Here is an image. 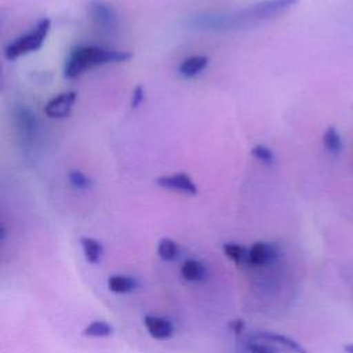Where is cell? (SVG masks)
Listing matches in <instances>:
<instances>
[{"mask_svg":"<svg viewBox=\"0 0 353 353\" xmlns=\"http://www.w3.org/2000/svg\"><path fill=\"white\" fill-rule=\"evenodd\" d=\"M298 3L299 0H261L250 7L233 12L197 15L192 19V25L199 29L210 30L244 29L255 23L277 18L294 8Z\"/></svg>","mask_w":353,"mask_h":353,"instance_id":"6da1fadb","label":"cell"},{"mask_svg":"<svg viewBox=\"0 0 353 353\" xmlns=\"http://www.w3.org/2000/svg\"><path fill=\"white\" fill-rule=\"evenodd\" d=\"M134 55L130 51L112 50L99 46H79L68 55L63 66V76L72 80L95 66L127 62Z\"/></svg>","mask_w":353,"mask_h":353,"instance_id":"7a4b0ae2","label":"cell"},{"mask_svg":"<svg viewBox=\"0 0 353 353\" xmlns=\"http://www.w3.org/2000/svg\"><path fill=\"white\" fill-rule=\"evenodd\" d=\"M237 339V353H309L296 341L273 331L245 332Z\"/></svg>","mask_w":353,"mask_h":353,"instance_id":"3957f363","label":"cell"},{"mask_svg":"<svg viewBox=\"0 0 353 353\" xmlns=\"http://www.w3.org/2000/svg\"><path fill=\"white\" fill-rule=\"evenodd\" d=\"M51 30V19L44 17L26 33L18 36L15 40L8 43L4 48V57L8 61H14L22 55L37 51L46 41Z\"/></svg>","mask_w":353,"mask_h":353,"instance_id":"277c9868","label":"cell"},{"mask_svg":"<svg viewBox=\"0 0 353 353\" xmlns=\"http://www.w3.org/2000/svg\"><path fill=\"white\" fill-rule=\"evenodd\" d=\"M87 11L92 22L106 33L119 30V15L112 4L103 0H91L87 4Z\"/></svg>","mask_w":353,"mask_h":353,"instance_id":"5b68a950","label":"cell"},{"mask_svg":"<svg viewBox=\"0 0 353 353\" xmlns=\"http://www.w3.org/2000/svg\"><path fill=\"white\" fill-rule=\"evenodd\" d=\"M14 121L15 128L18 131V137L22 141L23 146H30L34 143L39 131V123L36 114L25 105L18 106L14 110Z\"/></svg>","mask_w":353,"mask_h":353,"instance_id":"8992f818","label":"cell"},{"mask_svg":"<svg viewBox=\"0 0 353 353\" xmlns=\"http://www.w3.org/2000/svg\"><path fill=\"white\" fill-rule=\"evenodd\" d=\"M77 99V92L76 91H65L54 98H51L46 105H44V114L50 119H65L70 114L74 102Z\"/></svg>","mask_w":353,"mask_h":353,"instance_id":"52a82bcc","label":"cell"},{"mask_svg":"<svg viewBox=\"0 0 353 353\" xmlns=\"http://www.w3.org/2000/svg\"><path fill=\"white\" fill-rule=\"evenodd\" d=\"M279 247L269 241H255L248 247V265L266 266L279 258Z\"/></svg>","mask_w":353,"mask_h":353,"instance_id":"ba28073f","label":"cell"},{"mask_svg":"<svg viewBox=\"0 0 353 353\" xmlns=\"http://www.w3.org/2000/svg\"><path fill=\"white\" fill-rule=\"evenodd\" d=\"M156 183L163 189L179 192V193L189 194V196H196L199 192L194 181L185 172L161 175L156 179Z\"/></svg>","mask_w":353,"mask_h":353,"instance_id":"9c48e42d","label":"cell"},{"mask_svg":"<svg viewBox=\"0 0 353 353\" xmlns=\"http://www.w3.org/2000/svg\"><path fill=\"white\" fill-rule=\"evenodd\" d=\"M143 325L149 335L159 341H167L174 335V325L172 323L157 314H146L143 317Z\"/></svg>","mask_w":353,"mask_h":353,"instance_id":"30bf717a","label":"cell"},{"mask_svg":"<svg viewBox=\"0 0 353 353\" xmlns=\"http://www.w3.org/2000/svg\"><path fill=\"white\" fill-rule=\"evenodd\" d=\"M208 62H210V58L205 55L188 57L178 65V73L186 79L194 77L208 66Z\"/></svg>","mask_w":353,"mask_h":353,"instance_id":"8fae6325","label":"cell"},{"mask_svg":"<svg viewBox=\"0 0 353 353\" xmlns=\"http://www.w3.org/2000/svg\"><path fill=\"white\" fill-rule=\"evenodd\" d=\"M80 245H81L84 258L88 263L97 265L101 262L103 256V245L98 240L84 236L80 239Z\"/></svg>","mask_w":353,"mask_h":353,"instance_id":"7c38bea8","label":"cell"},{"mask_svg":"<svg viewBox=\"0 0 353 353\" xmlns=\"http://www.w3.org/2000/svg\"><path fill=\"white\" fill-rule=\"evenodd\" d=\"M205 266L197 259H188L181 266V276L188 281H201L205 279Z\"/></svg>","mask_w":353,"mask_h":353,"instance_id":"4fadbf2b","label":"cell"},{"mask_svg":"<svg viewBox=\"0 0 353 353\" xmlns=\"http://www.w3.org/2000/svg\"><path fill=\"white\" fill-rule=\"evenodd\" d=\"M137 287V280L127 274H112L108 279V288L116 294H125Z\"/></svg>","mask_w":353,"mask_h":353,"instance_id":"5bb4252c","label":"cell"},{"mask_svg":"<svg viewBox=\"0 0 353 353\" xmlns=\"http://www.w3.org/2000/svg\"><path fill=\"white\" fill-rule=\"evenodd\" d=\"M323 146L332 156H338L341 153V150H342V138H341L339 131L334 125H330L324 130V132H323Z\"/></svg>","mask_w":353,"mask_h":353,"instance_id":"9a60e30c","label":"cell"},{"mask_svg":"<svg viewBox=\"0 0 353 353\" xmlns=\"http://www.w3.org/2000/svg\"><path fill=\"white\" fill-rule=\"evenodd\" d=\"M157 255L165 262H174L179 256V245L170 237H163L157 244Z\"/></svg>","mask_w":353,"mask_h":353,"instance_id":"2e32d148","label":"cell"},{"mask_svg":"<svg viewBox=\"0 0 353 353\" xmlns=\"http://www.w3.org/2000/svg\"><path fill=\"white\" fill-rule=\"evenodd\" d=\"M223 254L237 265H248V248L244 245L237 243H226L223 244Z\"/></svg>","mask_w":353,"mask_h":353,"instance_id":"e0dca14e","label":"cell"},{"mask_svg":"<svg viewBox=\"0 0 353 353\" xmlns=\"http://www.w3.org/2000/svg\"><path fill=\"white\" fill-rule=\"evenodd\" d=\"M84 336H91V338H105L110 336L113 334V325L103 320H94L90 323L87 327H84L83 332Z\"/></svg>","mask_w":353,"mask_h":353,"instance_id":"ac0fdd59","label":"cell"},{"mask_svg":"<svg viewBox=\"0 0 353 353\" xmlns=\"http://www.w3.org/2000/svg\"><path fill=\"white\" fill-rule=\"evenodd\" d=\"M68 181H69L70 186L73 189H76V190H87V189H90L92 186L91 178H88L80 170H72L68 174Z\"/></svg>","mask_w":353,"mask_h":353,"instance_id":"d6986e66","label":"cell"},{"mask_svg":"<svg viewBox=\"0 0 353 353\" xmlns=\"http://www.w3.org/2000/svg\"><path fill=\"white\" fill-rule=\"evenodd\" d=\"M251 156L255 157L258 161H261L262 164H266V165H270L274 163L276 157H274V153L273 150L266 146V145H255L251 148Z\"/></svg>","mask_w":353,"mask_h":353,"instance_id":"ffe728a7","label":"cell"},{"mask_svg":"<svg viewBox=\"0 0 353 353\" xmlns=\"http://www.w3.org/2000/svg\"><path fill=\"white\" fill-rule=\"evenodd\" d=\"M145 101V88L142 84H138L134 87L132 90V95H131V108L137 109L139 108Z\"/></svg>","mask_w":353,"mask_h":353,"instance_id":"44dd1931","label":"cell"},{"mask_svg":"<svg viewBox=\"0 0 353 353\" xmlns=\"http://www.w3.org/2000/svg\"><path fill=\"white\" fill-rule=\"evenodd\" d=\"M229 328L236 334V336H241V335H244L245 334V324H244V321L243 320H240V319H234V320H232L230 323H229Z\"/></svg>","mask_w":353,"mask_h":353,"instance_id":"7402d4cb","label":"cell"},{"mask_svg":"<svg viewBox=\"0 0 353 353\" xmlns=\"http://www.w3.org/2000/svg\"><path fill=\"white\" fill-rule=\"evenodd\" d=\"M345 352L346 353H353V343H349L345 346Z\"/></svg>","mask_w":353,"mask_h":353,"instance_id":"603a6c76","label":"cell"}]
</instances>
